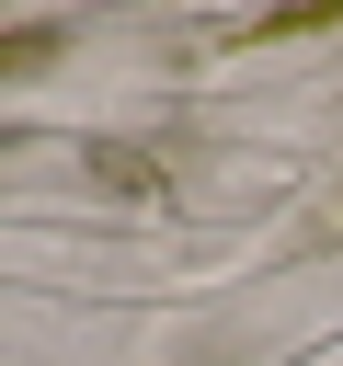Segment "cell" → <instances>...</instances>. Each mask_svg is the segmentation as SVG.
I'll return each mask as SVG.
<instances>
[{
	"label": "cell",
	"mask_w": 343,
	"mask_h": 366,
	"mask_svg": "<svg viewBox=\"0 0 343 366\" xmlns=\"http://www.w3.org/2000/svg\"><path fill=\"white\" fill-rule=\"evenodd\" d=\"M91 172H103V183H114V194H160V172H149V160H137V149H91Z\"/></svg>",
	"instance_id": "6da1fadb"
}]
</instances>
